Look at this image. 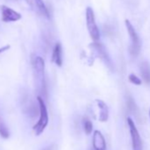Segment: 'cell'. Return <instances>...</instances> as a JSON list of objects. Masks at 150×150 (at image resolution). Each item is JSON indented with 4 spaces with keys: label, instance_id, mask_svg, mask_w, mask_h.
<instances>
[{
    "label": "cell",
    "instance_id": "obj_1",
    "mask_svg": "<svg viewBox=\"0 0 150 150\" xmlns=\"http://www.w3.org/2000/svg\"><path fill=\"white\" fill-rule=\"evenodd\" d=\"M37 101L39 103L40 117H39L38 122L33 127V130L35 132V134L36 136H39L43 132V131L45 130V128L49 123V115H48V110H47V107H46V104H45L43 99L42 97L38 96Z\"/></svg>",
    "mask_w": 150,
    "mask_h": 150
},
{
    "label": "cell",
    "instance_id": "obj_2",
    "mask_svg": "<svg viewBox=\"0 0 150 150\" xmlns=\"http://www.w3.org/2000/svg\"><path fill=\"white\" fill-rule=\"evenodd\" d=\"M125 27H126L127 32L129 34L131 42H132V45H131V48H130V52H131V54L132 56L136 57L139 53L140 47H141L139 36L137 34V32H136L134 27L132 26V24L130 22V21L125 20Z\"/></svg>",
    "mask_w": 150,
    "mask_h": 150
},
{
    "label": "cell",
    "instance_id": "obj_3",
    "mask_svg": "<svg viewBox=\"0 0 150 150\" xmlns=\"http://www.w3.org/2000/svg\"><path fill=\"white\" fill-rule=\"evenodd\" d=\"M86 21H87V27L88 33L91 36V38L97 42L100 39V32L98 29V27L96 23V18L94 11L91 7H88L86 10Z\"/></svg>",
    "mask_w": 150,
    "mask_h": 150
},
{
    "label": "cell",
    "instance_id": "obj_4",
    "mask_svg": "<svg viewBox=\"0 0 150 150\" xmlns=\"http://www.w3.org/2000/svg\"><path fill=\"white\" fill-rule=\"evenodd\" d=\"M127 124L129 126V131H130V134H131V138H132L133 150H142L143 149L142 139L140 138L139 131H138L133 120L132 119V117H127Z\"/></svg>",
    "mask_w": 150,
    "mask_h": 150
},
{
    "label": "cell",
    "instance_id": "obj_5",
    "mask_svg": "<svg viewBox=\"0 0 150 150\" xmlns=\"http://www.w3.org/2000/svg\"><path fill=\"white\" fill-rule=\"evenodd\" d=\"M0 11H1L2 21L4 22H14L21 19V13H17L16 11L13 10L12 8L6 6H0Z\"/></svg>",
    "mask_w": 150,
    "mask_h": 150
},
{
    "label": "cell",
    "instance_id": "obj_6",
    "mask_svg": "<svg viewBox=\"0 0 150 150\" xmlns=\"http://www.w3.org/2000/svg\"><path fill=\"white\" fill-rule=\"evenodd\" d=\"M89 48L92 49L93 52L95 53V55L98 57H100L106 64L108 65H111L110 64V57L108 56V53L104 48V46L103 44H101L100 42H95L93 43H91L89 45Z\"/></svg>",
    "mask_w": 150,
    "mask_h": 150
},
{
    "label": "cell",
    "instance_id": "obj_7",
    "mask_svg": "<svg viewBox=\"0 0 150 150\" xmlns=\"http://www.w3.org/2000/svg\"><path fill=\"white\" fill-rule=\"evenodd\" d=\"M44 67L45 64L42 57L40 56L35 57L34 60V68L36 72V77L42 82H43V79H44Z\"/></svg>",
    "mask_w": 150,
    "mask_h": 150
},
{
    "label": "cell",
    "instance_id": "obj_8",
    "mask_svg": "<svg viewBox=\"0 0 150 150\" xmlns=\"http://www.w3.org/2000/svg\"><path fill=\"white\" fill-rule=\"evenodd\" d=\"M93 146L95 150H106L105 139L102 132L98 130L95 131L93 134Z\"/></svg>",
    "mask_w": 150,
    "mask_h": 150
},
{
    "label": "cell",
    "instance_id": "obj_9",
    "mask_svg": "<svg viewBox=\"0 0 150 150\" xmlns=\"http://www.w3.org/2000/svg\"><path fill=\"white\" fill-rule=\"evenodd\" d=\"M27 2L32 8L37 9V12L40 13L42 16H44L48 19L50 18L49 11L42 0H27Z\"/></svg>",
    "mask_w": 150,
    "mask_h": 150
},
{
    "label": "cell",
    "instance_id": "obj_10",
    "mask_svg": "<svg viewBox=\"0 0 150 150\" xmlns=\"http://www.w3.org/2000/svg\"><path fill=\"white\" fill-rule=\"evenodd\" d=\"M96 103H97V106L100 110L99 120L101 122H106L109 118V108H108L107 104L103 101L99 100V99L96 100Z\"/></svg>",
    "mask_w": 150,
    "mask_h": 150
},
{
    "label": "cell",
    "instance_id": "obj_11",
    "mask_svg": "<svg viewBox=\"0 0 150 150\" xmlns=\"http://www.w3.org/2000/svg\"><path fill=\"white\" fill-rule=\"evenodd\" d=\"M52 62H54L57 66L61 67L63 64V58H62V46L60 42H57L53 50L52 53Z\"/></svg>",
    "mask_w": 150,
    "mask_h": 150
},
{
    "label": "cell",
    "instance_id": "obj_12",
    "mask_svg": "<svg viewBox=\"0 0 150 150\" xmlns=\"http://www.w3.org/2000/svg\"><path fill=\"white\" fill-rule=\"evenodd\" d=\"M140 73L141 76L143 78V80L147 82L150 83V66L146 62H143L140 64Z\"/></svg>",
    "mask_w": 150,
    "mask_h": 150
},
{
    "label": "cell",
    "instance_id": "obj_13",
    "mask_svg": "<svg viewBox=\"0 0 150 150\" xmlns=\"http://www.w3.org/2000/svg\"><path fill=\"white\" fill-rule=\"evenodd\" d=\"M0 136L4 139H7L9 137V131L1 119H0Z\"/></svg>",
    "mask_w": 150,
    "mask_h": 150
},
{
    "label": "cell",
    "instance_id": "obj_14",
    "mask_svg": "<svg viewBox=\"0 0 150 150\" xmlns=\"http://www.w3.org/2000/svg\"><path fill=\"white\" fill-rule=\"evenodd\" d=\"M128 80H129V81L132 83V84H134V85H136V86H139V85H141V83H142V81H141V80L138 77V76H136L135 74H130L129 76H128Z\"/></svg>",
    "mask_w": 150,
    "mask_h": 150
},
{
    "label": "cell",
    "instance_id": "obj_15",
    "mask_svg": "<svg viewBox=\"0 0 150 150\" xmlns=\"http://www.w3.org/2000/svg\"><path fill=\"white\" fill-rule=\"evenodd\" d=\"M84 130L87 134H90L93 131V124L90 120L85 119L84 120Z\"/></svg>",
    "mask_w": 150,
    "mask_h": 150
},
{
    "label": "cell",
    "instance_id": "obj_16",
    "mask_svg": "<svg viewBox=\"0 0 150 150\" xmlns=\"http://www.w3.org/2000/svg\"><path fill=\"white\" fill-rule=\"evenodd\" d=\"M9 49H10V45H6V46H4L2 48H0V53H3V52L8 50Z\"/></svg>",
    "mask_w": 150,
    "mask_h": 150
}]
</instances>
